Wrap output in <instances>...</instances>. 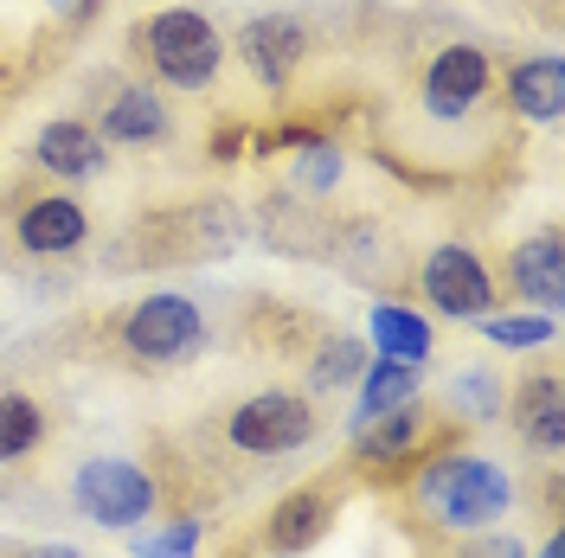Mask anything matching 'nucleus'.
<instances>
[{
	"instance_id": "11",
	"label": "nucleus",
	"mask_w": 565,
	"mask_h": 558,
	"mask_svg": "<svg viewBox=\"0 0 565 558\" xmlns=\"http://www.w3.org/2000/svg\"><path fill=\"white\" fill-rule=\"evenodd\" d=\"M90 129L109 148H168L174 141V104L154 84H116V90H104Z\"/></svg>"
},
{
	"instance_id": "27",
	"label": "nucleus",
	"mask_w": 565,
	"mask_h": 558,
	"mask_svg": "<svg viewBox=\"0 0 565 558\" xmlns=\"http://www.w3.org/2000/svg\"><path fill=\"white\" fill-rule=\"evenodd\" d=\"M26 558H84V552H77L71 539H45V546H33V552H26Z\"/></svg>"
},
{
	"instance_id": "20",
	"label": "nucleus",
	"mask_w": 565,
	"mask_h": 558,
	"mask_svg": "<svg viewBox=\"0 0 565 558\" xmlns=\"http://www.w3.org/2000/svg\"><path fill=\"white\" fill-rule=\"evenodd\" d=\"M45 450V405L33 391H0V469H20Z\"/></svg>"
},
{
	"instance_id": "6",
	"label": "nucleus",
	"mask_w": 565,
	"mask_h": 558,
	"mask_svg": "<svg viewBox=\"0 0 565 558\" xmlns=\"http://www.w3.org/2000/svg\"><path fill=\"white\" fill-rule=\"evenodd\" d=\"M494 90V58L489 45L476 39H444L430 52V65L418 77V116L424 122H444V129H462L476 109L489 104Z\"/></svg>"
},
{
	"instance_id": "8",
	"label": "nucleus",
	"mask_w": 565,
	"mask_h": 558,
	"mask_svg": "<svg viewBox=\"0 0 565 558\" xmlns=\"http://www.w3.org/2000/svg\"><path fill=\"white\" fill-rule=\"evenodd\" d=\"M238 65H245L250 84H264L270 97H282L289 84H296V71L309 65V52H316V33L296 20V13H250L245 26L232 33L225 45Z\"/></svg>"
},
{
	"instance_id": "23",
	"label": "nucleus",
	"mask_w": 565,
	"mask_h": 558,
	"mask_svg": "<svg viewBox=\"0 0 565 558\" xmlns=\"http://www.w3.org/2000/svg\"><path fill=\"white\" fill-rule=\"evenodd\" d=\"M444 405H450L457 423H494L508 411V391L494 385V373H457L450 391H444Z\"/></svg>"
},
{
	"instance_id": "9",
	"label": "nucleus",
	"mask_w": 565,
	"mask_h": 558,
	"mask_svg": "<svg viewBox=\"0 0 565 558\" xmlns=\"http://www.w3.org/2000/svg\"><path fill=\"white\" fill-rule=\"evenodd\" d=\"M348 437H353V469H366V475H412V462L437 443V423L424 411V398H412L398 411L353 423Z\"/></svg>"
},
{
	"instance_id": "22",
	"label": "nucleus",
	"mask_w": 565,
	"mask_h": 558,
	"mask_svg": "<svg viewBox=\"0 0 565 558\" xmlns=\"http://www.w3.org/2000/svg\"><path fill=\"white\" fill-rule=\"evenodd\" d=\"M200 539H206V521L200 514H174V521H161L154 533L136 526L129 533V552L136 558H200Z\"/></svg>"
},
{
	"instance_id": "14",
	"label": "nucleus",
	"mask_w": 565,
	"mask_h": 558,
	"mask_svg": "<svg viewBox=\"0 0 565 558\" xmlns=\"http://www.w3.org/2000/svg\"><path fill=\"white\" fill-rule=\"evenodd\" d=\"M33 168L65 180V186H84V180H97L109 168V141L84 116H52L33 136Z\"/></svg>"
},
{
	"instance_id": "1",
	"label": "nucleus",
	"mask_w": 565,
	"mask_h": 558,
	"mask_svg": "<svg viewBox=\"0 0 565 558\" xmlns=\"http://www.w3.org/2000/svg\"><path fill=\"white\" fill-rule=\"evenodd\" d=\"M405 501H412V521H424L444 539H469V533H489L514 514V475L482 450H457V443H430L405 475Z\"/></svg>"
},
{
	"instance_id": "29",
	"label": "nucleus",
	"mask_w": 565,
	"mask_h": 558,
	"mask_svg": "<svg viewBox=\"0 0 565 558\" xmlns=\"http://www.w3.org/2000/svg\"><path fill=\"white\" fill-rule=\"evenodd\" d=\"M0 90H7V52H0Z\"/></svg>"
},
{
	"instance_id": "19",
	"label": "nucleus",
	"mask_w": 565,
	"mask_h": 558,
	"mask_svg": "<svg viewBox=\"0 0 565 558\" xmlns=\"http://www.w3.org/2000/svg\"><path fill=\"white\" fill-rule=\"evenodd\" d=\"M366 360H373V347H366L360 334H321L316 347H309V360H302V391H309V398L341 391V385H353L366 373Z\"/></svg>"
},
{
	"instance_id": "10",
	"label": "nucleus",
	"mask_w": 565,
	"mask_h": 558,
	"mask_svg": "<svg viewBox=\"0 0 565 558\" xmlns=\"http://www.w3.org/2000/svg\"><path fill=\"white\" fill-rule=\"evenodd\" d=\"M341 507H348V489H341V482H302V489H289L277 507L264 514V552L270 558L316 552L321 539L334 533Z\"/></svg>"
},
{
	"instance_id": "28",
	"label": "nucleus",
	"mask_w": 565,
	"mask_h": 558,
	"mask_svg": "<svg viewBox=\"0 0 565 558\" xmlns=\"http://www.w3.org/2000/svg\"><path fill=\"white\" fill-rule=\"evenodd\" d=\"M533 558H565V533H559V526H553V533L540 539V552H533Z\"/></svg>"
},
{
	"instance_id": "16",
	"label": "nucleus",
	"mask_w": 565,
	"mask_h": 558,
	"mask_svg": "<svg viewBox=\"0 0 565 558\" xmlns=\"http://www.w3.org/2000/svg\"><path fill=\"white\" fill-rule=\"evenodd\" d=\"M508 418H514V437H521L540 462H559V455H565V391H559V373H527V379L508 391Z\"/></svg>"
},
{
	"instance_id": "5",
	"label": "nucleus",
	"mask_w": 565,
	"mask_h": 558,
	"mask_svg": "<svg viewBox=\"0 0 565 558\" xmlns=\"http://www.w3.org/2000/svg\"><path fill=\"white\" fill-rule=\"evenodd\" d=\"M321 437V411L309 391H289V385H264L238 398L225 411V443L250 462H277V455H302Z\"/></svg>"
},
{
	"instance_id": "21",
	"label": "nucleus",
	"mask_w": 565,
	"mask_h": 558,
	"mask_svg": "<svg viewBox=\"0 0 565 558\" xmlns=\"http://www.w3.org/2000/svg\"><path fill=\"white\" fill-rule=\"evenodd\" d=\"M482 328V341L501 353H533V347H553L559 341V314H540V309H521V314H482L476 321Z\"/></svg>"
},
{
	"instance_id": "17",
	"label": "nucleus",
	"mask_w": 565,
	"mask_h": 558,
	"mask_svg": "<svg viewBox=\"0 0 565 558\" xmlns=\"http://www.w3.org/2000/svg\"><path fill=\"white\" fill-rule=\"evenodd\" d=\"M366 347L373 360H398V366H424L437 353V334H430V314L424 309H405V302H373L366 309Z\"/></svg>"
},
{
	"instance_id": "26",
	"label": "nucleus",
	"mask_w": 565,
	"mask_h": 558,
	"mask_svg": "<svg viewBox=\"0 0 565 558\" xmlns=\"http://www.w3.org/2000/svg\"><path fill=\"white\" fill-rule=\"evenodd\" d=\"M39 7H45V20H58V26L77 33V26H90V20L104 13L109 0H39Z\"/></svg>"
},
{
	"instance_id": "13",
	"label": "nucleus",
	"mask_w": 565,
	"mask_h": 558,
	"mask_svg": "<svg viewBox=\"0 0 565 558\" xmlns=\"http://www.w3.org/2000/svg\"><path fill=\"white\" fill-rule=\"evenodd\" d=\"M501 282L514 289V302H521V309L559 314L565 309V245H559V232H553V225H540V232H527V238H514Z\"/></svg>"
},
{
	"instance_id": "4",
	"label": "nucleus",
	"mask_w": 565,
	"mask_h": 558,
	"mask_svg": "<svg viewBox=\"0 0 565 558\" xmlns=\"http://www.w3.org/2000/svg\"><path fill=\"white\" fill-rule=\"evenodd\" d=\"M71 507H77L90 526H104V533H136V526L154 521L161 482L141 469L136 455L97 450V455H84V462L71 469Z\"/></svg>"
},
{
	"instance_id": "12",
	"label": "nucleus",
	"mask_w": 565,
	"mask_h": 558,
	"mask_svg": "<svg viewBox=\"0 0 565 558\" xmlns=\"http://www.w3.org/2000/svg\"><path fill=\"white\" fill-rule=\"evenodd\" d=\"M13 245L26 250V257H71V250L90 245V212H84V200L77 193H33L26 206L13 212Z\"/></svg>"
},
{
	"instance_id": "15",
	"label": "nucleus",
	"mask_w": 565,
	"mask_h": 558,
	"mask_svg": "<svg viewBox=\"0 0 565 558\" xmlns=\"http://www.w3.org/2000/svg\"><path fill=\"white\" fill-rule=\"evenodd\" d=\"M501 97H508V116H514V122L553 129L565 116V58L559 52H527V58H514L508 77H501Z\"/></svg>"
},
{
	"instance_id": "24",
	"label": "nucleus",
	"mask_w": 565,
	"mask_h": 558,
	"mask_svg": "<svg viewBox=\"0 0 565 558\" xmlns=\"http://www.w3.org/2000/svg\"><path fill=\"white\" fill-rule=\"evenodd\" d=\"M341 174H348V154H341L328 136H316V141H302V148H296L289 186H296V193H316V200H321V193H334V186H341Z\"/></svg>"
},
{
	"instance_id": "18",
	"label": "nucleus",
	"mask_w": 565,
	"mask_h": 558,
	"mask_svg": "<svg viewBox=\"0 0 565 558\" xmlns=\"http://www.w3.org/2000/svg\"><path fill=\"white\" fill-rule=\"evenodd\" d=\"M424 398V366H398V360H366V373L353 379V423L380 418V411H398ZM348 423V430H353Z\"/></svg>"
},
{
	"instance_id": "25",
	"label": "nucleus",
	"mask_w": 565,
	"mask_h": 558,
	"mask_svg": "<svg viewBox=\"0 0 565 558\" xmlns=\"http://www.w3.org/2000/svg\"><path fill=\"white\" fill-rule=\"evenodd\" d=\"M457 558H533L514 533H469V539H457Z\"/></svg>"
},
{
	"instance_id": "2",
	"label": "nucleus",
	"mask_w": 565,
	"mask_h": 558,
	"mask_svg": "<svg viewBox=\"0 0 565 558\" xmlns=\"http://www.w3.org/2000/svg\"><path fill=\"white\" fill-rule=\"evenodd\" d=\"M136 52L148 65V77H154V90H180V97L212 90L225 58H232L225 33L212 26L200 7H154L136 26Z\"/></svg>"
},
{
	"instance_id": "3",
	"label": "nucleus",
	"mask_w": 565,
	"mask_h": 558,
	"mask_svg": "<svg viewBox=\"0 0 565 558\" xmlns=\"http://www.w3.org/2000/svg\"><path fill=\"white\" fill-rule=\"evenodd\" d=\"M212 328L193 296L180 289H148L141 302H129V314L116 321V347L129 366L141 373H174V366H193L206 353Z\"/></svg>"
},
{
	"instance_id": "30",
	"label": "nucleus",
	"mask_w": 565,
	"mask_h": 558,
	"mask_svg": "<svg viewBox=\"0 0 565 558\" xmlns=\"http://www.w3.org/2000/svg\"><path fill=\"white\" fill-rule=\"evenodd\" d=\"M0 7H7V0H0Z\"/></svg>"
},
{
	"instance_id": "7",
	"label": "nucleus",
	"mask_w": 565,
	"mask_h": 558,
	"mask_svg": "<svg viewBox=\"0 0 565 558\" xmlns=\"http://www.w3.org/2000/svg\"><path fill=\"white\" fill-rule=\"evenodd\" d=\"M418 296L430 314H444V321H482V314H494V302H501V282H494L489 257L476 245H462V238H444V245L424 250L418 264Z\"/></svg>"
}]
</instances>
